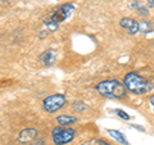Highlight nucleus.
Segmentation results:
<instances>
[{
    "instance_id": "obj_8",
    "label": "nucleus",
    "mask_w": 154,
    "mask_h": 145,
    "mask_svg": "<svg viewBox=\"0 0 154 145\" xmlns=\"http://www.w3.org/2000/svg\"><path fill=\"white\" fill-rule=\"evenodd\" d=\"M35 137H37V131L35 128H25L19 132L17 140L21 144H27V143H32V140Z\"/></svg>"
},
{
    "instance_id": "obj_10",
    "label": "nucleus",
    "mask_w": 154,
    "mask_h": 145,
    "mask_svg": "<svg viewBox=\"0 0 154 145\" xmlns=\"http://www.w3.org/2000/svg\"><path fill=\"white\" fill-rule=\"evenodd\" d=\"M57 122L60 126H69V125H73L77 122V118L73 117V116H59V117H57Z\"/></svg>"
},
{
    "instance_id": "obj_13",
    "label": "nucleus",
    "mask_w": 154,
    "mask_h": 145,
    "mask_svg": "<svg viewBox=\"0 0 154 145\" xmlns=\"http://www.w3.org/2000/svg\"><path fill=\"white\" fill-rule=\"evenodd\" d=\"M88 109V105H86L85 103H82V101H75L73 103V110L77 113H81L84 112V110Z\"/></svg>"
},
{
    "instance_id": "obj_1",
    "label": "nucleus",
    "mask_w": 154,
    "mask_h": 145,
    "mask_svg": "<svg viewBox=\"0 0 154 145\" xmlns=\"http://www.w3.org/2000/svg\"><path fill=\"white\" fill-rule=\"evenodd\" d=\"M123 85L126 86L127 91L136 95H144L154 90V82L139 75L137 72H128L125 75Z\"/></svg>"
},
{
    "instance_id": "obj_2",
    "label": "nucleus",
    "mask_w": 154,
    "mask_h": 145,
    "mask_svg": "<svg viewBox=\"0 0 154 145\" xmlns=\"http://www.w3.org/2000/svg\"><path fill=\"white\" fill-rule=\"evenodd\" d=\"M95 90L102 96L108 99H122L127 94L126 86L123 85V82H119L118 80L100 81L95 86Z\"/></svg>"
},
{
    "instance_id": "obj_17",
    "label": "nucleus",
    "mask_w": 154,
    "mask_h": 145,
    "mask_svg": "<svg viewBox=\"0 0 154 145\" xmlns=\"http://www.w3.org/2000/svg\"><path fill=\"white\" fill-rule=\"evenodd\" d=\"M149 104H150V107H152V109H153V112H154V94L149 98Z\"/></svg>"
},
{
    "instance_id": "obj_16",
    "label": "nucleus",
    "mask_w": 154,
    "mask_h": 145,
    "mask_svg": "<svg viewBox=\"0 0 154 145\" xmlns=\"http://www.w3.org/2000/svg\"><path fill=\"white\" fill-rule=\"evenodd\" d=\"M32 145H44V140L35 137V139L32 140Z\"/></svg>"
},
{
    "instance_id": "obj_4",
    "label": "nucleus",
    "mask_w": 154,
    "mask_h": 145,
    "mask_svg": "<svg viewBox=\"0 0 154 145\" xmlns=\"http://www.w3.org/2000/svg\"><path fill=\"white\" fill-rule=\"evenodd\" d=\"M75 134H76V131L73 128L67 127V126H58L55 128H53V131H51L53 143L55 145L68 144L75 139Z\"/></svg>"
},
{
    "instance_id": "obj_7",
    "label": "nucleus",
    "mask_w": 154,
    "mask_h": 145,
    "mask_svg": "<svg viewBox=\"0 0 154 145\" xmlns=\"http://www.w3.org/2000/svg\"><path fill=\"white\" fill-rule=\"evenodd\" d=\"M55 60H57V51L53 49H48L45 51H42L40 57H38V62L42 66H46V67L53 66L55 63Z\"/></svg>"
},
{
    "instance_id": "obj_9",
    "label": "nucleus",
    "mask_w": 154,
    "mask_h": 145,
    "mask_svg": "<svg viewBox=\"0 0 154 145\" xmlns=\"http://www.w3.org/2000/svg\"><path fill=\"white\" fill-rule=\"evenodd\" d=\"M108 134L110 135V137H113L116 141H118V144H122V145H128V141H127V139L125 137V135L121 132V131H117V130H112V128H109L107 130Z\"/></svg>"
},
{
    "instance_id": "obj_11",
    "label": "nucleus",
    "mask_w": 154,
    "mask_h": 145,
    "mask_svg": "<svg viewBox=\"0 0 154 145\" xmlns=\"http://www.w3.org/2000/svg\"><path fill=\"white\" fill-rule=\"evenodd\" d=\"M154 30V26L149 21H139V32L149 33Z\"/></svg>"
},
{
    "instance_id": "obj_18",
    "label": "nucleus",
    "mask_w": 154,
    "mask_h": 145,
    "mask_svg": "<svg viewBox=\"0 0 154 145\" xmlns=\"http://www.w3.org/2000/svg\"><path fill=\"white\" fill-rule=\"evenodd\" d=\"M154 7V0H146V8H153Z\"/></svg>"
},
{
    "instance_id": "obj_15",
    "label": "nucleus",
    "mask_w": 154,
    "mask_h": 145,
    "mask_svg": "<svg viewBox=\"0 0 154 145\" xmlns=\"http://www.w3.org/2000/svg\"><path fill=\"white\" fill-rule=\"evenodd\" d=\"M148 13H149L148 8H144V7H141V8H137V14H140V16H146Z\"/></svg>"
},
{
    "instance_id": "obj_14",
    "label": "nucleus",
    "mask_w": 154,
    "mask_h": 145,
    "mask_svg": "<svg viewBox=\"0 0 154 145\" xmlns=\"http://www.w3.org/2000/svg\"><path fill=\"white\" fill-rule=\"evenodd\" d=\"M114 112H116V114H117L118 117H121V118L125 119V121H128L130 118H131V117H130V116H128L126 112H125V110H122V109H114Z\"/></svg>"
},
{
    "instance_id": "obj_12",
    "label": "nucleus",
    "mask_w": 154,
    "mask_h": 145,
    "mask_svg": "<svg viewBox=\"0 0 154 145\" xmlns=\"http://www.w3.org/2000/svg\"><path fill=\"white\" fill-rule=\"evenodd\" d=\"M81 145H110L107 141H104L102 139H90V140H86Z\"/></svg>"
},
{
    "instance_id": "obj_5",
    "label": "nucleus",
    "mask_w": 154,
    "mask_h": 145,
    "mask_svg": "<svg viewBox=\"0 0 154 145\" xmlns=\"http://www.w3.org/2000/svg\"><path fill=\"white\" fill-rule=\"evenodd\" d=\"M66 104V96L63 94H54L42 100V108L48 113H55L62 109Z\"/></svg>"
},
{
    "instance_id": "obj_3",
    "label": "nucleus",
    "mask_w": 154,
    "mask_h": 145,
    "mask_svg": "<svg viewBox=\"0 0 154 145\" xmlns=\"http://www.w3.org/2000/svg\"><path fill=\"white\" fill-rule=\"evenodd\" d=\"M73 11H75V4H72V3L63 4V5H60L58 9H55V12L51 14L50 18L46 19L45 25L49 27L50 30H55V28H58V25H59L60 22L66 21Z\"/></svg>"
},
{
    "instance_id": "obj_6",
    "label": "nucleus",
    "mask_w": 154,
    "mask_h": 145,
    "mask_svg": "<svg viewBox=\"0 0 154 145\" xmlns=\"http://www.w3.org/2000/svg\"><path fill=\"white\" fill-rule=\"evenodd\" d=\"M119 26L122 28H125L128 33L131 35H135V33L139 32V22L135 21L134 18H130V17H123L121 21H119Z\"/></svg>"
}]
</instances>
